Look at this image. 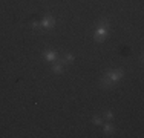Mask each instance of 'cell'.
Instances as JSON below:
<instances>
[{
	"mask_svg": "<svg viewBox=\"0 0 144 138\" xmlns=\"http://www.w3.org/2000/svg\"><path fill=\"white\" fill-rule=\"evenodd\" d=\"M106 26H107V20L100 22L98 29H97V34H95V40H97V42H103V40H104V35H106Z\"/></svg>",
	"mask_w": 144,
	"mask_h": 138,
	"instance_id": "6da1fadb",
	"label": "cell"
},
{
	"mask_svg": "<svg viewBox=\"0 0 144 138\" xmlns=\"http://www.w3.org/2000/svg\"><path fill=\"white\" fill-rule=\"evenodd\" d=\"M107 77L111 78L112 81H115V80H118V78H121V77H123V71H121V69L112 71V72H109V74H107Z\"/></svg>",
	"mask_w": 144,
	"mask_h": 138,
	"instance_id": "7a4b0ae2",
	"label": "cell"
},
{
	"mask_svg": "<svg viewBox=\"0 0 144 138\" xmlns=\"http://www.w3.org/2000/svg\"><path fill=\"white\" fill-rule=\"evenodd\" d=\"M42 26L43 28H54V19L52 17H46V19H43V22H42Z\"/></svg>",
	"mask_w": 144,
	"mask_h": 138,
	"instance_id": "3957f363",
	"label": "cell"
},
{
	"mask_svg": "<svg viewBox=\"0 0 144 138\" xmlns=\"http://www.w3.org/2000/svg\"><path fill=\"white\" fill-rule=\"evenodd\" d=\"M111 84H112V80L109 78L107 75H104V77L101 78V86H103V88H109Z\"/></svg>",
	"mask_w": 144,
	"mask_h": 138,
	"instance_id": "277c9868",
	"label": "cell"
},
{
	"mask_svg": "<svg viewBox=\"0 0 144 138\" xmlns=\"http://www.w3.org/2000/svg\"><path fill=\"white\" fill-rule=\"evenodd\" d=\"M44 57H46V60H49V61H54V60H55V54L51 52V51H46V52H44Z\"/></svg>",
	"mask_w": 144,
	"mask_h": 138,
	"instance_id": "5b68a950",
	"label": "cell"
},
{
	"mask_svg": "<svg viewBox=\"0 0 144 138\" xmlns=\"http://www.w3.org/2000/svg\"><path fill=\"white\" fill-rule=\"evenodd\" d=\"M104 132L106 134H111V132H113V127H112V124H104Z\"/></svg>",
	"mask_w": 144,
	"mask_h": 138,
	"instance_id": "8992f818",
	"label": "cell"
},
{
	"mask_svg": "<svg viewBox=\"0 0 144 138\" xmlns=\"http://www.w3.org/2000/svg\"><path fill=\"white\" fill-rule=\"evenodd\" d=\"M63 71V66L60 65V63H57V65H54V72H61Z\"/></svg>",
	"mask_w": 144,
	"mask_h": 138,
	"instance_id": "52a82bcc",
	"label": "cell"
},
{
	"mask_svg": "<svg viewBox=\"0 0 144 138\" xmlns=\"http://www.w3.org/2000/svg\"><path fill=\"white\" fill-rule=\"evenodd\" d=\"M65 60H66V63H71V61L74 60V55H71V54H67V55H66V58H65Z\"/></svg>",
	"mask_w": 144,
	"mask_h": 138,
	"instance_id": "ba28073f",
	"label": "cell"
},
{
	"mask_svg": "<svg viewBox=\"0 0 144 138\" xmlns=\"http://www.w3.org/2000/svg\"><path fill=\"white\" fill-rule=\"evenodd\" d=\"M94 123H95V124H101V123H103V120H101L100 117H95V118H94Z\"/></svg>",
	"mask_w": 144,
	"mask_h": 138,
	"instance_id": "9c48e42d",
	"label": "cell"
},
{
	"mask_svg": "<svg viewBox=\"0 0 144 138\" xmlns=\"http://www.w3.org/2000/svg\"><path fill=\"white\" fill-rule=\"evenodd\" d=\"M104 117H106L107 120H111V118H112V112H106V115H104Z\"/></svg>",
	"mask_w": 144,
	"mask_h": 138,
	"instance_id": "30bf717a",
	"label": "cell"
}]
</instances>
